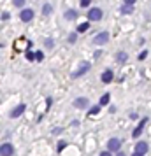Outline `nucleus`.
I'll list each match as a JSON object with an SVG mask.
<instances>
[{
  "instance_id": "obj_27",
  "label": "nucleus",
  "mask_w": 151,
  "mask_h": 156,
  "mask_svg": "<svg viewBox=\"0 0 151 156\" xmlns=\"http://www.w3.org/2000/svg\"><path fill=\"white\" fill-rule=\"evenodd\" d=\"M81 5H83V7H88V5H90V2H88V0H83V4H81Z\"/></svg>"
},
{
  "instance_id": "obj_5",
  "label": "nucleus",
  "mask_w": 151,
  "mask_h": 156,
  "mask_svg": "<svg viewBox=\"0 0 151 156\" xmlns=\"http://www.w3.org/2000/svg\"><path fill=\"white\" fill-rule=\"evenodd\" d=\"M121 142H123V140H120V139H111V140L107 142V151H120Z\"/></svg>"
},
{
  "instance_id": "obj_19",
  "label": "nucleus",
  "mask_w": 151,
  "mask_h": 156,
  "mask_svg": "<svg viewBox=\"0 0 151 156\" xmlns=\"http://www.w3.org/2000/svg\"><path fill=\"white\" fill-rule=\"evenodd\" d=\"M42 12H44V14H49V12H51V5H49V4H46V5L42 7Z\"/></svg>"
},
{
  "instance_id": "obj_29",
  "label": "nucleus",
  "mask_w": 151,
  "mask_h": 156,
  "mask_svg": "<svg viewBox=\"0 0 151 156\" xmlns=\"http://www.w3.org/2000/svg\"><path fill=\"white\" fill-rule=\"evenodd\" d=\"M118 156H125V154H123V153H118Z\"/></svg>"
},
{
  "instance_id": "obj_4",
  "label": "nucleus",
  "mask_w": 151,
  "mask_h": 156,
  "mask_svg": "<svg viewBox=\"0 0 151 156\" xmlns=\"http://www.w3.org/2000/svg\"><path fill=\"white\" fill-rule=\"evenodd\" d=\"M148 149H149V146H148L146 142H137V144H135V151H134V153H135V154L144 156L146 153H148Z\"/></svg>"
},
{
  "instance_id": "obj_12",
  "label": "nucleus",
  "mask_w": 151,
  "mask_h": 156,
  "mask_svg": "<svg viewBox=\"0 0 151 156\" xmlns=\"http://www.w3.org/2000/svg\"><path fill=\"white\" fill-rule=\"evenodd\" d=\"M74 105L79 107V109H86V107H88V100H86V98H76V100H74Z\"/></svg>"
},
{
  "instance_id": "obj_17",
  "label": "nucleus",
  "mask_w": 151,
  "mask_h": 156,
  "mask_svg": "<svg viewBox=\"0 0 151 156\" xmlns=\"http://www.w3.org/2000/svg\"><path fill=\"white\" fill-rule=\"evenodd\" d=\"M42 58H44V54H42V51L33 53V60H37V62H42Z\"/></svg>"
},
{
  "instance_id": "obj_3",
  "label": "nucleus",
  "mask_w": 151,
  "mask_h": 156,
  "mask_svg": "<svg viewBox=\"0 0 151 156\" xmlns=\"http://www.w3.org/2000/svg\"><path fill=\"white\" fill-rule=\"evenodd\" d=\"M88 70H90V63L88 62H81L79 67L76 69V72L72 74V77H79V75H83V74H86Z\"/></svg>"
},
{
  "instance_id": "obj_7",
  "label": "nucleus",
  "mask_w": 151,
  "mask_h": 156,
  "mask_svg": "<svg viewBox=\"0 0 151 156\" xmlns=\"http://www.w3.org/2000/svg\"><path fill=\"white\" fill-rule=\"evenodd\" d=\"M146 123H148V118H144V119H141V123L137 125V128H135V130L132 132V137H134V139H135V137H139V135L142 133V130H144V126H146Z\"/></svg>"
},
{
  "instance_id": "obj_1",
  "label": "nucleus",
  "mask_w": 151,
  "mask_h": 156,
  "mask_svg": "<svg viewBox=\"0 0 151 156\" xmlns=\"http://www.w3.org/2000/svg\"><path fill=\"white\" fill-rule=\"evenodd\" d=\"M88 20L90 21H100L102 20V9L99 7H91L88 11Z\"/></svg>"
},
{
  "instance_id": "obj_23",
  "label": "nucleus",
  "mask_w": 151,
  "mask_h": 156,
  "mask_svg": "<svg viewBox=\"0 0 151 156\" xmlns=\"http://www.w3.org/2000/svg\"><path fill=\"white\" fill-rule=\"evenodd\" d=\"M69 42H76V33H71V35H69Z\"/></svg>"
},
{
  "instance_id": "obj_9",
  "label": "nucleus",
  "mask_w": 151,
  "mask_h": 156,
  "mask_svg": "<svg viewBox=\"0 0 151 156\" xmlns=\"http://www.w3.org/2000/svg\"><path fill=\"white\" fill-rule=\"evenodd\" d=\"M20 18H21V21H30L32 18H33V11L32 9H23L21 14H20Z\"/></svg>"
},
{
  "instance_id": "obj_13",
  "label": "nucleus",
  "mask_w": 151,
  "mask_h": 156,
  "mask_svg": "<svg viewBox=\"0 0 151 156\" xmlns=\"http://www.w3.org/2000/svg\"><path fill=\"white\" fill-rule=\"evenodd\" d=\"M116 62H118V63H125V62H127V53H118V54H116Z\"/></svg>"
},
{
  "instance_id": "obj_20",
  "label": "nucleus",
  "mask_w": 151,
  "mask_h": 156,
  "mask_svg": "<svg viewBox=\"0 0 151 156\" xmlns=\"http://www.w3.org/2000/svg\"><path fill=\"white\" fill-rule=\"evenodd\" d=\"M53 46H55V44H53V39H46V47H53Z\"/></svg>"
},
{
  "instance_id": "obj_8",
  "label": "nucleus",
  "mask_w": 151,
  "mask_h": 156,
  "mask_svg": "<svg viewBox=\"0 0 151 156\" xmlns=\"http://www.w3.org/2000/svg\"><path fill=\"white\" fill-rule=\"evenodd\" d=\"M132 11H134V0H127L121 5V14H130Z\"/></svg>"
},
{
  "instance_id": "obj_15",
  "label": "nucleus",
  "mask_w": 151,
  "mask_h": 156,
  "mask_svg": "<svg viewBox=\"0 0 151 156\" xmlns=\"http://www.w3.org/2000/svg\"><path fill=\"white\" fill-rule=\"evenodd\" d=\"M88 28H90V25H88V23H81L79 28H77V33H84Z\"/></svg>"
},
{
  "instance_id": "obj_10",
  "label": "nucleus",
  "mask_w": 151,
  "mask_h": 156,
  "mask_svg": "<svg viewBox=\"0 0 151 156\" xmlns=\"http://www.w3.org/2000/svg\"><path fill=\"white\" fill-rule=\"evenodd\" d=\"M112 77H114V72L107 69L105 72L102 74V83H105V84H107V83H111V81H112Z\"/></svg>"
},
{
  "instance_id": "obj_24",
  "label": "nucleus",
  "mask_w": 151,
  "mask_h": 156,
  "mask_svg": "<svg viewBox=\"0 0 151 156\" xmlns=\"http://www.w3.org/2000/svg\"><path fill=\"white\" fill-rule=\"evenodd\" d=\"M27 60H30V62L33 60V53H30V51L27 53Z\"/></svg>"
},
{
  "instance_id": "obj_18",
  "label": "nucleus",
  "mask_w": 151,
  "mask_h": 156,
  "mask_svg": "<svg viewBox=\"0 0 151 156\" xmlns=\"http://www.w3.org/2000/svg\"><path fill=\"white\" fill-rule=\"evenodd\" d=\"M99 111H100V105H95V107H91V109H90V116L99 114Z\"/></svg>"
},
{
  "instance_id": "obj_6",
  "label": "nucleus",
  "mask_w": 151,
  "mask_h": 156,
  "mask_svg": "<svg viewBox=\"0 0 151 156\" xmlns=\"http://www.w3.org/2000/svg\"><path fill=\"white\" fill-rule=\"evenodd\" d=\"M12 153H14V147L11 144H2L0 146V156H12Z\"/></svg>"
},
{
  "instance_id": "obj_25",
  "label": "nucleus",
  "mask_w": 151,
  "mask_h": 156,
  "mask_svg": "<svg viewBox=\"0 0 151 156\" xmlns=\"http://www.w3.org/2000/svg\"><path fill=\"white\" fill-rule=\"evenodd\" d=\"M63 146H65V142H63V140H60V142H58V151H61V149H63Z\"/></svg>"
},
{
  "instance_id": "obj_2",
  "label": "nucleus",
  "mask_w": 151,
  "mask_h": 156,
  "mask_svg": "<svg viewBox=\"0 0 151 156\" xmlns=\"http://www.w3.org/2000/svg\"><path fill=\"white\" fill-rule=\"evenodd\" d=\"M107 41H109V33L107 32H100V33H97L93 37V44H97V46H102V44H105Z\"/></svg>"
},
{
  "instance_id": "obj_30",
  "label": "nucleus",
  "mask_w": 151,
  "mask_h": 156,
  "mask_svg": "<svg viewBox=\"0 0 151 156\" xmlns=\"http://www.w3.org/2000/svg\"><path fill=\"white\" fill-rule=\"evenodd\" d=\"M132 156H141V154H135V153H134V154H132Z\"/></svg>"
},
{
  "instance_id": "obj_11",
  "label": "nucleus",
  "mask_w": 151,
  "mask_h": 156,
  "mask_svg": "<svg viewBox=\"0 0 151 156\" xmlns=\"http://www.w3.org/2000/svg\"><path fill=\"white\" fill-rule=\"evenodd\" d=\"M25 112V104H21V105H18L12 112H11V118H20L21 114Z\"/></svg>"
},
{
  "instance_id": "obj_26",
  "label": "nucleus",
  "mask_w": 151,
  "mask_h": 156,
  "mask_svg": "<svg viewBox=\"0 0 151 156\" xmlns=\"http://www.w3.org/2000/svg\"><path fill=\"white\" fill-rule=\"evenodd\" d=\"M23 4H25V2H21V0H16V2H14V5H18V7H21Z\"/></svg>"
},
{
  "instance_id": "obj_21",
  "label": "nucleus",
  "mask_w": 151,
  "mask_h": 156,
  "mask_svg": "<svg viewBox=\"0 0 151 156\" xmlns=\"http://www.w3.org/2000/svg\"><path fill=\"white\" fill-rule=\"evenodd\" d=\"M9 18H11V14H9V12H2V20H4V21H5V20H9Z\"/></svg>"
},
{
  "instance_id": "obj_16",
  "label": "nucleus",
  "mask_w": 151,
  "mask_h": 156,
  "mask_svg": "<svg viewBox=\"0 0 151 156\" xmlns=\"http://www.w3.org/2000/svg\"><path fill=\"white\" fill-rule=\"evenodd\" d=\"M109 98H111V95H109V93L102 95V98H100V105H107V104H109Z\"/></svg>"
},
{
  "instance_id": "obj_22",
  "label": "nucleus",
  "mask_w": 151,
  "mask_h": 156,
  "mask_svg": "<svg viewBox=\"0 0 151 156\" xmlns=\"http://www.w3.org/2000/svg\"><path fill=\"white\" fill-rule=\"evenodd\" d=\"M146 56H148V51H142L141 54H139V60H144Z\"/></svg>"
},
{
  "instance_id": "obj_14",
  "label": "nucleus",
  "mask_w": 151,
  "mask_h": 156,
  "mask_svg": "<svg viewBox=\"0 0 151 156\" xmlns=\"http://www.w3.org/2000/svg\"><path fill=\"white\" fill-rule=\"evenodd\" d=\"M65 18H67V20H76V18H77V12H76V11H67V12H65Z\"/></svg>"
},
{
  "instance_id": "obj_28",
  "label": "nucleus",
  "mask_w": 151,
  "mask_h": 156,
  "mask_svg": "<svg viewBox=\"0 0 151 156\" xmlns=\"http://www.w3.org/2000/svg\"><path fill=\"white\" fill-rule=\"evenodd\" d=\"M99 156H111V154H109L107 151H104V153H100V154H99Z\"/></svg>"
}]
</instances>
